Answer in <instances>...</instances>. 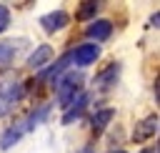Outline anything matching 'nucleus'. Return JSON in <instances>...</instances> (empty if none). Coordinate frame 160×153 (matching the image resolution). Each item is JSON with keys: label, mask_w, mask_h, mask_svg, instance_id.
<instances>
[{"label": "nucleus", "mask_w": 160, "mask_h": 153, "mask_svg": "<svg viewBox=\"0 0 160 153\" xmlns=\"http://www.w3.org/2000/svg\"><path fill=\"white\" fill-rule=\"evenodd\" d=\"M50 115V105H38V108H32L28 115H22L20 120H15L8 130H2L0 133V150H10L25 133H30V130H35L45 118Z\"/></svg>", "instance_id": "obj_1"}, {"label": "nucleus", "mask_w": 160, "mask_h": 153, "mask_svg": "<svg viewBox=\"0 0 160 153\" xmlns=\"http://www.w3.org/2000/svg\"><path fill=\"white\" fill-rule=\"evenodd\" d=\"M52 85H55V95H58L60 108H68V105L82 93V75H80V73H68V75H62L60 80H55Z\"/></svg>", "instance_id": "obj_2"}, {"label": "nucleus", "mask_w": 160, "mask_h": 153, "mask_svg": "<svg viewBox=\"0 0 160 153\" xmlns=\"http://www.w3.org/2000/svg\"><path fill=\"white\" fill-rule=\"evenodd\" d=\"M25 95V85L22 83H5L0 85V118L8 115Z\"/></svg>", "instance_id": "obj_3"}, {"label": "nucleus", "mask_w": 160, "mask_h": 153, "mask_svg": "<svg viewBox=\"0 0 160 153\" xmlns=\"http://www.w3.org/2000/svg\"><path fill=\"white\" fill-rule=\"evenodd\" d=\"M158 123H160L158 113H152V115L142 118L140 123H135V128H132V140H135V143H145L148 138H152V135L158 133Z\"/></svg>", "instance_id": "obj_4"}, {"label": "nucleus", "mask_w": 160, "mask_h": 153, "mask_svg": "<svg viewBox=\"0 0 160 153\" xmlns=\"http://www.w3.org/2000/svg\"><path fill=\"white\" fill-rule=\"evenodd\" d=\"M98 58H100V45H95V43H82V45L72 53V63L80 65V68L92 65Z\"/></svg>", "instance_id": "obj_5"}, {"label": "nucleus", "mask_w": 160, "mask_h": 153, "mask_svg": "<svg viewBox=\"0 0 160 153\" xmlns=\"http://www.w3.org/2000/svg\"><path fill=\"white\" fill-rule=\"evenodd\" d=\"M88 103H90V95L88 93H80L68 108H65V113H62V118H60V123L62 125H70V123H75L82 113H85V108H88Z\"/></svg>", "instance_id": "obj_6"}, {"label": "nucleus", "mask_w": 160, "mask_h": 153, "mask_svg": "<svg viewBox=\"0 0 160 153\" xmlns=\"http://www.w3.org/2000/svg\"><path fill=\"white\" fill-rule=\"evenodd\" d=\"M68 23H70V15H68L65 10H52V13H45V15L40 18V25H42L45 33H58V30H62Z\"/></svg>", "instance_id": "obj_7"}, {"label": "nucleus", "mask_w": 160, "mask_h": 153, "mask_svg": "<svg viewBox=\"0 0 160 153\" xmlns=\"http://www.w3.org/2000/svg\"><path fill=\"white\" fill-rule=\"evenodd\" d=\"M120 78V63H110L105 70H100L95 75V88L98 90H110Z\"/></svg>", "instance_id": "obj_8"}, {"label": "nucleus", "mask_w": 160, "mask_h": 153, "mask_svg": "<svg viewBox=\"0 0 160 153\" xmlns=\"http://www.w3.org/2000/svg\"><path fill=\"white\" fill-rule=\"evenodd\" d=\"M85 35H88L90 40H95V43L108 40V38L112 35V23H110V20H92V23L85 28Z\"/></svg>", "instance_id": "obj_9"}, {"label": "nucleus", "mask_w": 160, "mask_h": 153, "mask_svg": "<svg viewBox=\"0 0 160 153\" xmlns=\"http://www.w3.org/2000/svg\"><path fill=\"white\" fill-rule=\"evenodd\" d=\"M50 58H52V48H50V45H38V48L28 55V65H30L32 70H42Z\"/></svg>", "instance_id": "obj_10"}, {"label": "nucleus", "mask_w": 160, "mask_h": 153, "mask_svg": "<svg viewBox=\"0 0 160 153\" xmlns=\"http://www.w3.org/2000/svg\"><path fill=\"white\" fill-rule=\"evenodd\" d=\"M72 63V53H62L58 60H55V65L52 68H48V70H42V78L45 80H50V83H55L58 80V75H62L65 73V68Z\"/></svg>", "instance_id": "obj_11"}, {"label": "nucleus", "mask_w": 160, "mask_h": 153, "mask_svg": "<svg viewBox=\"0 0 160 153\" xmlns=\"http://www.w3.org/2000/svg\"><path fill=\"white\" fill-rule=\"evenodd\" d=\"M115 118V110L112 108H102V110H98L95 115H92V120H90V128H92V133L95 135H100L105 128H108V123Z\"/></svg>", "instance_id": "obj_12"}, {"label": "nucleus", "mask_w": 160, "mask_h": 153, "mask_svg": "<svg viewBox=\"0 0 160 153\" xmlns=\"http://www.w3.org/2000/svg\"><path fill=\"white\" fill-rule=\"evenodd\" d=\"M15 53H18L15 43H0V68H8L15 58Z\"/></svg>", "instance_id": "obj_13"}, {"label": "nucleus", "mask_w": 160, "mask_h": 153, "mask_svg": "<svg viewBox=\"0 0 160 153\" xmlns=\"http://www.w3.org/2000/svg\"><path fill=\"white\" fill-rule=\"evenodd\" d=\"M98 8H100V3H80V10H78V20H88V18H95V13H98Z\"/></svg>", "instance_id": "obj_14"}, {"label": "nucleus", "mask_w": 160, "mask_h": 153, "mask_svg": "<svg viewBox=\"0 0 160 153\" xmlns=\"http://www.w3.org/2000/svg\"><path fill=\"white\" fill-rule=\"evenodd\" d=\"M8 25H10V13H8V8H2L0 10V33H5Z\"/></svg>", "instance_id": "obj_15"}, {"label": "nucleus", "mask_w": 160, "mask_h": 153, "mask_svg": "<svg viewBox=\"0 0 160 153\" xmlns=\"http://www.w3.org/2000/svg\"><path fill=\"white\" fill-rule=\"evenodd\" d=\"M158 20H160V15H158V10L150 15V28H158Z\"/></svg>", "instance_id": "obj_16"}, {"label": "nucleus", "mask_w": 160, "mask_h": 153, "mask_svg": "<svg viewBox=\"0 0 160 153\" xmlns=\"http://www.w3.org/2000/svg\"><path fill=\"white\" fill-rule=\"evenodd\" d=\"M140 153H158V150H155V148H142Z\"/></svg>", "instance_id": "obj_17"}, {"label": "nucleus", "mask_w": 160, "mask_h": 153, "mask_svg": "<svg viewBox=\"0 0 160 153\" xmlns=\"http://www.w3.org/2000/svg\"><path fill=\"white\" fill-rule=\"evenodd\" d=\"M110 153H128V150H110Z\"/></svg>", "instance_id": "obj_18"}, {"label": "nucleus", "mask_w": 160, "mask_h": 153, "mask_svg": "<svg viewBox=\"0 0 160 153\" xmlns=\"http://www.w3.org/2000/svg\"><path fill=\"white\" fill-rule=\"evenodd\" d=\"M2 8H5V5H0V10H2Z\"/></svg>", "instance_id": "obj_19"}]
</instances>
